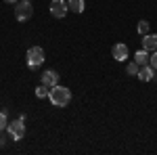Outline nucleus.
<instances>
[{
    "label": "nucleus",
    "mask_w": 157,
    "mask_h": 155,
    "mask_svg": "<svg viewBox=\"0 0 157 155\" xmlns=\"http://www.w3.org/2000/svg\"><path fill=\"white\" fill-rule=\"evenodd\" d=\"M32 15H34L32 0H19L15 4V19L17 21H27V19H32Z\"/></svg>",
    "instance_id": "3"
},
{
    "label": "nucleus",
    "mask_w": 157,
    "mask_h": 155,
    "mask_svg": "<svg viewBox=\"0 0 157 155\" xmlns=\"http://www.w3.org/2000/svg\"><path fill=\"white\" fill-rule=\"evenodd\" d=\"M155 78V69L147 63V65H140V69H138V80L140 82H151Z\"/></svg>",
    "instance_id": "8"
},
{
    "label": "nucleus",
    "mask_w": 157,
    "mask_h": 155,
    "mask_svg": "<svg viewBox=\"0 0 157 155\" xmlns=\"http://www.w3.org/2000/svg\"><path fill=\"white\" fill-rule=\"evenodd\" d=\"M67 6H69V11H73L75 15H80V13L84 11L86 2L84 0H67Z\"/></svg>",
    "instance_id": "10"
},
{
    "label": "nucleus",
    "mask_w": 157,
    "mask_h": 155,
    "mask_svg": "<svg viewBox=\"0 0 157 155\" xmlns=\"http://www.w3.org/2000/svg\"><path fill=\"white\" fill-rule=\"evenodd\" d=\"M48 101L52 103V107H67L69 103H71V90L67 88V86H52L48 92Z\"/></svg>",
    "instance_id": "1"
},
{
    "label": "nucleus",
    "mask_w": 157,
    "mask_h": 155,
    "mask_svg": "<svg viewBox=\"0 0 157 155\" xmlns=\"http://www.w3.org/2000/svg\"><path fill=\"white\" fill-rule=\"evenodd\" d=\"M149 57H151V55H149V50H145V48L134 52V61H136L138 65H147V63H149Z\"/></svg>",
    "instance_id": "11"
},
{
    "label": "nucleus",
    "mask_w": 157,
    "mask_h": 155,
    "mask_svg": "<svg viewBox=\"0 0 157 155\" xmlns=\"http://www.w3.org/2000/svg\"><path fill=\"white\" fill-rule=\"evenodd\" d=\"M138 69H140V65H138L136 61H132V63H128L126 73H128V76H138Z\"/></svg>",
    "instance_id": "13"
},
{
    "label": "nucleus",
    "mask_w": 157,
    "mask_h": 155,
    "mask_svg": "<svg viewBox=\"0 0 157 155\" xmlns=\"http://www.w3.org/2000/svg\"><path fill=\"white\" fill-rule=\"evenodd\" d=\"M48 92H50V88H48V86H44V84H40V86L36 88V96H38V99H46Z\"/></svg>",
    "instance_id": "12"
},
{
    "label": "nucleus",
    "mask_w": 157,
    "mask_h": 155,
    "mask_svg": "<svg viewBox=\"0 0 157 155\" xmlns=\"http://www.w3.org/2000/svg\"><path fill=\"white\" fill-rule=\"evenodd\" d=\"M4 2H9V4H17L19 0H4Z\"/></svg>",
    "instance_id": "18"
},
{
    "label": "nucleus",
    "mask_w": 157,
    "mask_h": 155,
    "mask_svg": "<svg viewBox=\"0 0 157 155\" xmlns=\"http://www.w3.org/2000/svg\"><path fill=\"white\" fill-rule=\"evenodd\" d=\"M143 48L149 50V52L157 50V34H147V36H143Z\"/></svg>",
    "instance_id": "9"
},
{
    "label": "nucleus",
    "mask_w": 157,
    "mask_h": 155,
    "mask_svg": "<svg viewBox=\"0 0 157 155\" xmlns=\"http://www.w3.org/2000/svg\"><path fill=\"white\" fill-rule=\"evenodd\" d=\"M4 141H6V138H4V136H2V134H0V147H2V145H4Z\"/></svg>",
    "instance_id": "17"
},
{
    "label": "nucleus",
    "mask_w": 157,
    "mask_h": 155,
    "mask_svg": "<svg viewBox=\"0 0 157 155\" xmlns=\"http://www.w3.org/2000/svg\"><path fill=\"white\" fill-rule=\"evenodd\" d=\"M6 134L11 136V141H23L25 136V119L23 118H17L13 119V122H9V126H6Z\"/></svg>",
    "instance_id": "2"
},
{
    "label": "nucleus",
    "mask_w": 157,
    "mask_h": 155,
    "mask_svg": "<svg viewBox=\"0 0 157 155\" xmlns=\"http://www.w3.org/2000/svg\"><path fill=\"white\" fill-rule=\"evenodd\" d=\"M50 15L55 19H63L67 13H69V6H67V0H52L50 2Z\"/></svg>",
    "instance_id": "5"
},
{
    "label": "nucleus",
    "mask_w": 157,
    "mask_h": 155,
    "mask_svg": "<svg viewBox=\"0 0 157 155\" xmlns=\"http://www.w3.org/2000/svg\"><path fill=\"white\" fill-rule=\"evenodd\" d=\"M149 65H151V67L157 72V50H153V52H151V57H149Z\"/></svg>",
    "instance_id": "16"
},
{
    "label": "nucleus",
    "mask_w": 157,
    "mask_h": 155,
    "mask_svg": "<svg viewBox=\"0 0 157 155\" xmlns=\"http://www.w3.org/2000/svg\"><path fill=\"white\" fill-rule=\"evenodd\" d=\"M136 32H138L140 36H147V34H149V21H138V25H136Z\"/></svg>",
    "instance_id": "14"
},
{
    "label": "nucleus",
    "mask_w": 157,
    "mask_h": 155,
    "mask_svg": "<svg viewBox=\"0 0 157 155\" xmlns=\"http://www.w3.org/2000/svg\"><path fill=\"white\" fill-rule=\"evenodd\" d=\"M42 84H44V86H48V88L57 86V84H59V73L55 72V69L44 72V73H42Z\"/></svg>",
    "instance_id": "7"
},
{
    "label": "nucleus",
    "mask_w": 157,
    "mask_h": 155,
    "mask_svg": "<svg viewBox=\"0 0 157 155\" xmlns=\"http://www.w3.org/2000/svg\"><path fill=\"white\" fill-rule=\"evenodd\" d=\"M6 126H9V122H6V113H4V111H0V132L6 130Z\"/></svg>",
    "instance_id": "15"
},
{
    "label": "nucleus",
    "mask_w": 157,
    "mask_h": 155,
    "mask_svg": "<svg viewBox=\"0 0 157 155\" xmlns=\"http://www.w3.org/2000/svg\"><path fill=\"white\" fill-rule=\"evenodd\" d=\"M27 67L29 69H36V67H40L42 63H44V59H46V55H44V48L42 46H32L29 50H27Z\"/></svg>",
    "instance_id": "4"
},
{
    "label": "nucleus",
    "mask_w": 157,
    "mask_h": 155,
    "mask_svg": "<svg viewBox=\"0 0 157 155\" xmlns=\"http://www.w3.org/2000/svg\"><path fill=\"white\" fill-rule=\"evenodd\" d=\"M111 55H113V59L115 61H126L128 59V46L124 44V42H117V44H113V48H111Z\"/></svg>",
    "instance_id": "6"
}]
</instances>
